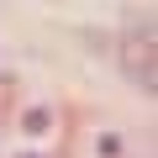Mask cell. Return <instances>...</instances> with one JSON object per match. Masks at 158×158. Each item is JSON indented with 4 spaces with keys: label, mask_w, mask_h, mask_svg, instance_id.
<instances>
[{
    "label": "cell",
    "mask_w": 158,
    "mask_h": 158,
    "mask_svg": "<svg viewBox=\"0 0 158 158\" xmlns=\"http://www.w3.org/2000/svg\"><path fill=\"white\" fill-rule=\"evenodd\" d=\"M95 153H100V158H116V153H121V137H111V132H106V137L95 142Z\"/></svg>",
    "instance_id": "obj_2"
},
{
    "label": "cell",
    "mask_w": 158,
    "mask_h": 158,
    "mask_svg": "<svg viewBox=\"0 0 158 158\" xmlns=\"http://www.w3.org/2000/svg\"><path fill=\"white\" fill-rule=\"evenodd\" d=\"M48 127H53V111H48V106H32V111H27V132L37 137V132H48Z\"/></svg>",
    "instance_id": "obj_1"
},
{
    "label": "cell",
    "mask_w": 158,
    "mask_h": 158,
    "mask_svg": "<svg viewBox=\"0 0 158 158\" xmlns=\"http://www.w3.org/2000/svg\"><path fill=\"white\" fill-rule=\"evenodd\" d=\"M21 158H37V153H21Z\"/></svg>",
    "instance_id": "obj_3"
}]
</instances>
